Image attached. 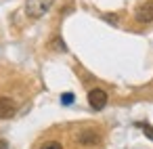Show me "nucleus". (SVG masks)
Instances as JSON below:
<instances>
[{
	"label": "nucleus",
	"mask_w": 153,
	"mask_h": 149,
	"mask_svg": "<svg viewBox=\"0 0 153 149\" xmlns=\"http://www.w3.org/2000/svg\"><path fill=\"white\" fill-rule=\"evenodd\" d=\"M53 2L55 0H25V13H27V17L38 19L53 7Z\"/></svg>",
	"instance_id": "f257e3e1"
},
{
	"label": "nucleus",
	"mask_w": 153,
	"mask_h": 149,
	"mask_svg": "<svg viewBox=\"0 0 153 149\" xmlns=\"http://www.w3.org/2000/svg\"><path fill=\"white\" fill-rule=\"evenodd\" d=\"M88 103H90V107H92L94 111H101V109L107 105V92H105L103 88H92V90L88 92Z\"/></svg>",
	"instance_id": "f03ea898"
},
{
	"label": "nucleus",
	"mask_w": 153,
	"mask_h": 149,
	"mask_svg": "<svg viewBox=\"0 0 153 149\" xmlns=\"http://www.w3.org/2000/svg\"><path fill=\"white\" fill-rule=\"evenodd\" d=\"M136 21L138 23H151L153 21V0H147L145 4L136 9Z\"/></svg>",
	"instance_id": "7ed1b4c3"
},
{
	"label": "nucleus",
	"mask_w": 153,
	"mask_h": 149,
	"mask_svg": "<svg viewBox=\"0 0 153 149\" xmlns=\"http://www.w3.org/2000/svg\"><path fill=\"white\" fill-rule=\"evenodd\" d=\"M78 143H80V145H86V147H94V145H99V143H101V136H99L94 130L84 128V130L78 134Z\"/></svg>",
	"instance_id": "20e7f679"
},
{
	"label": "nucleus",
	"mask_w": 153,
	"mask_h": 149,
	"mask_svg": "<svg viewBox=\"0 0 153 149\" xmlns=\"http://www.w3.org/2000/svg\"><path fill=\"white\" fill-rule=\"evenodd\" d=\"M17 111V105L13 99L9 97H0V120H7V118H13Z\"/></svg>",
	"instance_id": "39448f33"
},
{
	"label": "nucleus",
	"mask_w": 153,
	"mask_h": 149,
	"mask_svg": "<svg viewBox=\"0 0 153 149\" xmlns=\"http://www.w3.org/2000/svg\"><path fill=\"white\" fill-rule=\"evenodd\" d=\"M40 149H63V145H61L59 141H46Z\"/></svg>",
	"instance_id": "423d86ee"
},
{
	"label": "nucleus",
	"mask_w": 153,
	"mask_h": 149,
	"mask_svg": "<svg viewBox=\"0 0 153 149\" xmlns=\"http://www.w3.org/2000/svg\"><path fill=\"white\" fill-rule=\"evenodd\" d=\"M61 103H63V105H71V103H74V95H71V92H65V95L61 97Z\"/></svg>",
	"instance_id": "0eeeda50"
},
{
	"label": "nucleus",
	"mask_w": 153,
	"mask_h": 149,
	"mask_svg": "<svg viewBox=\"0 0 153 149\" xmlns=\"http://www.w3.org/2000/svg\"><path fill=\"white\" fill-rule=\"evenodd\" d=\"M53 44H55V48H57V51H67V46L63 44V40H61V38H55V40H53Z\"/></svg>",
	"instance_id": "6e6552de"
},
{
	"label": "nucleus",
	"mask_w": 153,
	"mask_h": 149,
	"mask_svg": "<svg viewBox=\"0 0 153 149\" xmlns=\"http://www.w3.org/2000/svg\"><path fill=\"white\" fill-rule=\"evenodd\" d=\"M143 132H145V136H147V139H151V141H153V126L145 124V126H143Z\"/></svg>",
	"instance_id": "1a4fd4ad"
},
{
	"label": "nucleus",
	"mask_w": 153,
	"mask_h": 149,
	"mask_svg": "<svg viewBox=\"0 0 153 149\" xmlns=\"http://www.w3.org/2000/svg\"><path fill=\"white\" fill-rule=\"evenodd\" d=\"M105 19L111 21V23H117V17H115V15H105Z\"/></svg>",
	"instance_id": "9d476101"
},
{
	"label": "nucleus",
	"mask_w": 153,
	"mask_h": 149,
	"mask_svg": "<svg viewBox=\"0 0 153 149\" xmlns=\"http://www.w3.org/2000/svg\"><path fill=\"white\" fill-rule=\"evenodd\" d=\"M0 149H9V143L4 139H0Z\"/></svg>",
	"instance_id": "9b49d317"
}]
</instances>
